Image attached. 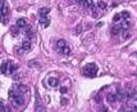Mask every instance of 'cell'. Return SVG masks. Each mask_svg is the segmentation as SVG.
<instances>
[{
	"label": "cell",
	"mask_w": 137,
	"mask_h": 112,
	"mask_svg": "<svg viewBox=\"0 0 137 112\" xmlns=\"http://www.w3.org/2000/svg\"><path fill=\"white\" fill-rule=\"evenodd\" d=\"M13 79L15 80V81H18V80L21 79V75H19V73H17V75H13Z\"/></svg>",
	"instance_id": "83f0119b"
},
{
	"label": "cell",
	"mask_w": 137,
	"mask_h": 112,
	"mask_svg": "<svg viewBox=\"0 0 137 112\" xmlns=\"http://www.w3.org/2000/svg\"><path fill=\"white\" fill-rule=\"evenodd\" d=\"M22 50L23 49H19V48H17V49H15V53H18V54H22L23 52H22Z\"/></svg>",
	"instance_id": "f546056e"
},
{
	"label": "cell",
	"mask_w": 137,
	"mask_h": 112,
	"mask_svg": "<svg viewBox=\"0 0 137 112\" xmlns=\"http://www.w3.org/2000/svg\"><path fill=\"white\" fill-rule=\"evenodd\" d=\"M9 65H10V62H9V61H4V62L1 63V67H0V71H1V73H3V75H7V73H8Z\"/></svg>",
	"instance_id": "3957f363"
},
{
	"label": "cell",
	"mask_w": 137,
	"mask_h": 112,
	"mask_svg": "<svg viewBox=\"0 0 137 112\" xmlns=\"http://www.w3.org/2000/svg\"><path fill=\"white\" fill-rule=\"evenodd\" d=\"M95 101H96L97 103H100V101H101V95H100V94H97L96 97H95Z\"/></svg>",
	"instance_id": "4316f807"
},
{
	"label": "cell",
	"mask_w": 137,
	"mask_h": 112,
	"mask_svg": "<svg viewBox=\"0 0 137 112\" xmlns=\"http://www.w3.org/2000/svg\"><path fill=\"white\" fill-rule=\"evenodd\" d=\"M129 26H131V23H129L128 21H126V20H124V21L122 22V25H120L119 27H120V30H122V28H123V30H127V28H128Z\"/></svg>",
	"instance_id": "ac0fdd59"
},
{
	"label": "cell",
	"mask_w": 137,
	"mask_h": 112,
	"mask_svg": "<svg viewBox=\"0 0 137 112\" xmlns=\"http://www.w3.org/2000/svg\"><path fill=\"white\" fill-rule=\"evenodd\" d=\"M3 111H4V112H10V108H9V107H5V106H4V110H3Z\"/></svg>",
	"instance_id": "4dcf8cb0"
},
{
	"label": "cell",
	"mask_w": 137,
	"mask_h": 112,
	"mask_svg": "<svg viewBox=\"0 0 137 112\" xmlns=\"http://www.w3.org/2000/svg\"><path fill=\"white\" fill-rule=\"evenodd\" d=\"M18 70V66L17 65H9V70H8V73H10V75H14L15 71Z\"/></svg>",
	"instance_id": "7c38bea8"
},
{
	"label": "cell",
	"mask_w": 137,
	"mask_h": 112,
	"mask_svg": "<svg viewBox=\"0 0 137 112\" xmlns=\"http://www.w3.org/2000/svg\"><path fill=\"white\" fill-rule=\"evenodd\" d=\"M120 15H122V18H124V20H128V18H129V13H128V12H126V10L122 12Z\"/></svg>",
	"instance_id": "44dd1931"
},
{
	"label": "cell",
	"mask_w": 137,
	"mask_h": 112,
	"mask_svg": "<svg viewBox=\"0 0 137 112\" xmlns=\"http://www.w3.org/2000/svg\"><path fill=\"white\" fill-rule=\"evenodd\" d=\"M17 90H18L19 94H24V93L28 92V86L27 85H18L17 86Z\"/></svg>",
	"instance_id": "ba28073f"
},
{
	"label": "cell",
	"mask_w": 137,
	"mask_h": 112,
	"mask_svg": "<svg viewBox=\"0 0 137 112\" xmlns=\"http://www.w3.org/2000/svg\"><path fill=\"white\" fill-rule=\"evenodd\" d=\"M81 32H82V25H78V26L76 27L74 34H76V35H78V34H81Z\"/></svg>",
	"instance_id": "7402d4cb"
},
{
	"label": "cell",
	"mask_w": 137,
	"mask_h": 112,
	"mask_svg": "<svg viewBox=\"0 0 137 112\" xmlns=\"http://www.w3.org/2000/svg\"><path fill=\"white\" fill-rule=\"evenodd\" d=\"M119 112H124V110H123V108H122V110H120V111H119Z\"/></svg>",
	"instance_id": "8d00e7d4"
},
{
	"label": "cell",
	"mask_w": 137,
	"mask_h": 112,
	"mask_svg": "<svg viewBox=\"0 0 137 112\" xmlns=\"http://www.w3.org/2000/svg\"><path fill=\"white\" fill-rule=\"evenodd\" d=\"M133 110H135V112H137V106H135V107H133Z\"/></svg>",
	"instance_id": "d590c367"
},
{
	"label": "cell",
	"mask_w": 137,
	"mask_h": 112,
	"mask_svg": "<svg viewBox=\"0 0 137 112\" xmlns=\"http://www.w3.org/2000/svg\"><path fill=\"white\" fill-rule=\"evenodd\" d=\"M56 46H58V49H62V48L67 46V41H65V40H63V39L58 40V41H56Z\"/></svg>",
	"instance_id": "9a60e30c"
},
{
	"label": "cell",
	"mask_w": 137,
	"mask_h": 112,
	"mask_svg": "<svg viewBox=\"0 0 137 112\" xmlns=\"http://www.w3.org/2000/svg\"><path fill=\"white\" fill-rule=\"evenodd\" d=\"M97 7L100 8V9H105V8H106V4H105L104 1H99L97 3Z\"/></svg>",
	"instance_id": "603a6c76"
},
{
	"label": "cell",
	"mask_w": 137,
	"mask_h": 112,
	"mask_svg": "<svg viewBox=\"0 0 137 112\" xmlns=\"http://www.w3.org/2000/svg\"><path fill=\"white\" fill-rule=\"evenodd\" d=\"M60 93H62V94H67V93H68V88L62 86V88H60Z\"/></svg>",
	"instance_id": "d4e9b609"
},
{
	"label": "cell",
	"mask_w": 137,
	"mask_h": 112,
	"mask_svg": "<svg viewBox=\"0 0 137 112\" xmlns=\"http://www.w3.org/2000/svg\"><path fill=\"white\" fill-rule=\"evenodd\" d=\"M76 1H77V3H79V4H81V3H83V0H76Z\"/></svg>",
	"instance_id": "e575fe53"
},
{
	"label": "cell",
	"mask_w": 137,
	"mask_h": 112,
	"mask_svg": "<svg viewBox=\"0 0 137 112\" xmlns=\"http://www.w3.org/2000/svg\"><path fill=\"white\" fill-rule=\"evenodd\" d=\"M120 18H122V15H120V13H117V14L113 17V21H114V22H119V21H120Z\"/></svg>",
	"instance_id": "ffe728a7"
},
{
	"label": "cell",
	"mask_w": 137,
	"mask_h": 112,
	"mask_svg": "<svg viewBox=\"0 0 137 112\" xmlns=\"http://www.w3.org/2000/svg\"><path fill=\"white\" fill-rule=\"evenodd\" d=\"M119 32H120V27L119 26H113L111 27V35H113V36L119 35Z\"/></svg>",
	"instance_id": "5bb4252c"
},
{
	"label": "cell",
	"mask_w": 137,
	"mask_h": 112,
	"mask_svg": "<svg viewBox=\"0 0 137 112\" xmlns=\"http://www.w3.org/2000/svg\"><path fill=\"white\" fill-rule=\"evenodd\" d=\"M36 112H46V110L42 106H39V107H36Z\"/></svg>",
	"instance_id": "cb8c5ba5"
},
{
	"label": "cell",
	"mask_w": 137,
	"mask_h": 112,
	"mask_svg": "<svg viewBox=\"0 0 137 112\" xmlns=\"http://www.w3.org/2000/svg\"><path fill=\"white\" fill-rule=\"evenodd\" d=\"M4 110V104H3V102H0V112Z\"/></svg>",
	"instance_id": "1f68e13d"
},
{
	"label": "cell",
	"mask_w": 137,
	"mask_h": 112,
	"mask_svg": "<svg viewBox=\"0 0 137 112\" xmlns=\"http://www.w3.org/2000/svg\"><path fill=\"white\" fill-rule=\"evenodd\" d=\"M100 111L101 112H108V107H104V106H103V107L100 108Z\"/></svg>",
	"instance_id": "f1b7e54d"
},
{
	"label": "cell",
	"mask_w": 137,
	"mask_h": 112,
	"mask_svg": "<svg viewBox=\"0 0 137 112\" xmlns=\"http://www.w3.org/2000/svg\"><path fill=\"white\" fill-rule=\"evenodd\" d=\"M59 80L56 77H50L49 80H47V84H49V86H51V88H56V86L59 85Z\"/></svg>",
	"instance_id": "277c9868"
},
{
	"label": "cell",
	"mask_w": 137,
	"mask_h": 112,
	"mask_svg": "<svg viewBox=\"0 0 137 112\" xmlns=\"http://www.w3.org/2000/svg\"><path fill=\"white\" fill-rule=\"evenodd\" d=\"M24 28H26V30H24V32H26L27 36H28V37H32V36H33V30H32V27H31V26H26Z\"/></svg>",
	"instance_id": "8fae6325"
},
{
	"label": "cell",
	"mask_w": 137,
	"mask_h": 112,
	"mask_svg": "<svg viewBox=\"0 0 137 112\" xmlns=\"http://www.w3.org/2000/svg\"><path fill=\"white\" fill-rule=\"evenodd\" d=\"M40 23L42 25V26L47 27V26H49V23H50V20L46 17V15H45V17H41V18H40Z\"/></svg>",
	"instance_id": "9c48e42d"
},
{
	"label": "cell",
	"mask_w": 137,
	"mask_h": 112,
	"mask_svg": "<svg viewBox=\"0 0 137 112\" xmlns=\"http://www.w3.org/2000/svg\"><path fill=\"white\" fill-rule=\"evenodd\" d=\"M26 26H27V22H26L24 18H19V20L17 21V27L18 28H24Z\"/></svg>",
	"instance_id": "52a82bcc"
},
{
	"label": "cell",
	"mask_w": 137,
	"mask_h": 112,
	"mask_svg": "<svg viewBox=\"0 0 137 112\" xmlns=\"http://www.w3.org/2000/svg\"><path fill=\"white\" fill-rule=\"evenodd\" d=\"M96 72H97V67H96L95 63H88V65H86L85 68H83V75L90 76V77H94V76L96 75Z\"/></svg>",
	"instance_id": "6da1fadb"
},
{
	"label": "cell",
	"mask_w": 137,
	"mask_h": 112,
	"mask_svg": "<svg viewBox=\"0 0 137 112\" xmlns=\"http://www.w3.org/2000/svg\"><path fill=\"white\" fill-rule=\"evenodd\" d=\"M106 99L109 103H114V102H117V94L115 93H109V94L106 95Z\"/></svg>",
	"instance_id": "5b68a950"
},
{
	"label": "cell",
	"mask_w": 137,
	"mask_h": 112,
	"mask_svg": "<svg viewBox=\"0 0 137 112\" xmlns=\"http://www.w3.org/2000/svg\"><path fill=\"white\" fill-rule=\"evenodd\" d=\"M59 52L62 54H64V56H69V54H71V48L64 46V48H62V49H59Z\"/></svg>",
	"instance_id": "4fadbf2b"
},
{
	"label": "cell",
	"mask_w": 137,
	"mask_h": 112,
	"mask_svg": "<svg viewBox=\"0 0 137 112\" xmlns=\"http://www.w3.org/2000/svg\"><path fill=\"white\" fill-rule=\"evenodd\" d=\"M126 98V93L123 90H118L117 92V101H123Z\"/></svg>",
	"instance_id": "30bf717a"
},
{
	"label": "cell",
	"mask_w": 137,
	"mask_h": 112,
	"mask_svg": "<svg viewBox=\"0 0 137 112\" xmlns=\"http://www.w3.org/2000/svg\"><path fill=\"white\" fill-rule=\"evenodd\" d=\"M83 5L86 8H92L94 7V0H83Z\"/></svg>",
	"instance_id": "e0dca14e"
},
{
	"label": "cell",
	"mask_w": 137,
	"mask_h": 112,
	"mask_svg": "<svg viewBox=\"0 0 137 112\" xmlns=\"http://www.w3.org/2000/svg\"><path fill=\"white\" fill-rule=\"evenodd\" d=\"M97 15H99V14H97V12H95V10H94V12H92V17H95V18H96V17H97Z\"/></svg>",
	"instance_id": "d6a6232c"
},
{
	"label": "cell",
	"mask_w": 137,
	"mask_h": 112,
	"mask_svg": "<svg viewBox=\"0 0 137 112\" xmlns=\"http://www.w3.org/2000/svg\"><path fill=\"white\" fill-rule=\"evenodd\" d=\"M31 48H32V45H31V41L24 40L23 43H22V49H23V50L28 52V50H31Z\"/></svg>",
	"instance_id": "8992f818"
},
{
	"label": "cell",
	"mask_w": 137,
	"mask_h": 112,
	"mask_svg": "<svg viewBox=\"0 0 137 112\" xmlns=\"http://www.w3.org/2000/svg\"><path fill=\"white\" fill-rule=\"evenodd\" d=\"M30 66L32 67V66H39V63H33V62H30Z\"/></svg>",
	"instance_id": "836d02e7"
},
{
	"label": "cell",
	"mask_w": 137,
	"mask_h": 112,
	"mask_svg": "<svg viewBox=\"0 0 137 112\" xmlns=\"http://www.w3.org/2000/svg\"><path fill=\"white\" fill-rule=\"evenodd\" d=\"M128 112H132V111H128Z\"/></svg>",
	"instance_id": "74e56055"
},
{
	"label": "cell",
	"mask_w": 137,
	"mask_h": 112,
	"mask_svg": "<svg viewBox=\"0 0 137 112\" xmlns=\"http://www.w3.org/2000/svg\"><path fill=\"white\" fill-rule=\"evenodd\" d=\"M50 12V9L49 8H41L40 10H39V14L41 15V17H45V15L47 14Z\"/></svg>",
	"instance_id": "2e32d148"
},
{
	"label": "cell",
	"mask_w": 137,
	"mask_h": 112,
	"mask_svg": "<svg viewBox=\"0 0 137 112\" xmlns=\"http://www.w3.org/2000/svg\"><path fill=\"white\" fill-rule=\"evenodd\" d=\"M10 34L13 35V36H17V35L19 34V28H18L17 26H13L10 28Z\"/></svg>",
	"instance_id": "d6986e66"
},
{
	"label": "cell",
	"mask_w": 137,
	"mask_h": 112,
	"mask_svg": "<svg viewBox=\"0 0 137 112\" xmlns=\"http://www.w3.org/2000/svg\"><path fill=\"white\" fill-rule=\"evenodd\" d=\"M60 103H62V106H65L67 103H68V99H67V98H62V99H60Z\"/></svg>",
	"instance_id": "484cf974"
},
{
	"label": "cell",
	"mask_w": 137,
	"mask_h": 112,
	"mask_svg": "<svg viewBox=\"0 0 137 112\" xmlns=\"http://www.w3.org/2000/svg\"><path fill=\"white\" fill-rule=\"evenodd\" d=\"M10 101L14 103V106H22L24 103V99H23V97H22L19 93H17L13 98H10Z\"/></svg>",
	"instance_id": "7a4b0ae2"
}]
</instances>
